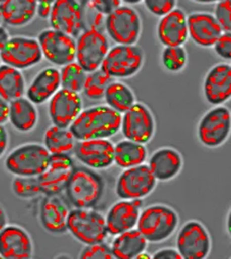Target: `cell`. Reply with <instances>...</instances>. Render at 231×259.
Wrapping results in <instances>:
<instances>
[{"label": "cell", "mask_w": 231, "mask_h": 259, "mask_svg": "<svg viewBox=\"0 0 231 259\" xmlns=\"http://www.w3.org/2000/svg\"><path fill=\"white\" fill-rule=\"evenodd\" d=\"M50 157V153L43 145L28 143L10 152L4 166L14 176L38 177L48 167Z\"/></svg>", "instance_id": "4"}, {"label": "cell", "mask_w": 231, "mask_h": 259, "mask_svg": "<svg viewBox=\"0 0 231 259\" xmlns=\"http://www.w3.org/2000/svg\"><path fill=\"white\" fill-rule=\"evenodd\" d=\"M75 167L70 156L51 155L48 167L37 177L42 194L58 195L65 191Z\"/></svg>", "instance_id": "16"}, {"label": "cell", "mask_w": 231, "mask_h": 259, "mask_svg": "<svg viewBox=\"0 0 231 259\" xmlns=\"http://www.w3.org/2000/svg\"><path fill=\"white\" fill-rule=\"evenodd\" d=\"M154 259H182L181 255L177 252V249L163 248L156 251L153 254Z\"/></svg>", "instance_id": "44"}, {"label": "cell", "mask_w": 231, "mask_h": 259, "mask_svg": "<svg viewBox=\"0 0 231 259\" xmlns=\"http://www.w3.org/2000/svg\"><path fill=\"white\" fill-rule=\"evenodd\" d=\"M61 88L59 70L55 67H48L40 70L31 81L25 94L34 105H42Z\"/></svg>", "instance_id": "26"}, {"label": "cell", "mask_w": 231, "mask_h": 259, "mask_svg": "<svg viewBox=\"0 0 231 259\" xmlns=\"http://www.w3.org/2000/svg\"><path fill=\"white\" fill-rule=\"evenodd\" d=\"M67 231L84 245L105 242L108 235L105 217L93 208L70 210Z\"/></svg>", "instance_id": "5"}, {"label": "cell", "mask_w": 231, "mask_h": 259, "mask_svg": "<svg viewBox=\"0 0 231 259\" xmlns=\"http://www.w3.org/2000/svg\"><path fill=\"white\" fill-rule=\"evenodd\" d=\"M156 33L160 43L166 47H183L188 39L187 14L176 8L157 23Z\"/></svg>", "instance_id": "23"}, {"label": "cell", "mask_w": 231, "mask_h": 259, "mask_svg": "<svg viewBox=\"0 0 231 259\" xmlns=\"http://www.w3.org/2000/svg\"><path fill=\"white\" fill-rule=\"evenodd\" d=\"M77 140L69 128L52 125L43 135V146L50 155L70 156L75 148Z\"/></svg>", "instance_id": "32"}, {"label": "cell", "mask_w": 231, "mask_h": 259, "mask_svg": "<svg viewBox=\"0 0 231 259\" xmlns=\"http://www.w3.org/2000/svg\"><path fill=\"white\" fill-rule=\"evenodd\" d=\"M215 54L225 60H231V32H223L213 46Z\"/></svg>", "instance_id": "41"}, {"label": "cell", "mask_w": 231, "mask_h": 259, "mask_svg": "<svg viewBox=\"0 0 231 259\" xmlns=\"http://www.w3.org/2000/svg\"><path fill=\"white\" fill-rule=\"evenodd\" d=\"M2 22V19H1V14H0V22Z\"/></svg>", "instance_id": "50"}, {"label": "cell", "mask_w": 231, "mask_h": 259, "mask_svg": "<svg viewBox=\"0 0 231 259\" xmlns=\"http://www.w3.org/2000/svg\"><path fill=\"white\" fill-rule=\"evenodd\" d=\"M8 224V217L3 206L0 205V231Z\"/></svg>", "instance_id": "48"}, {"label": "cell", "mask_w": 231, "mask_h": 259, "mask_svg": "<svg viewBox=\"0 0 231 259\" xmlns=\"http://www.w3.org/2000/svg\"><path fill=\"white\" fill-rule=\"evenodd\" d=\"M9 120V103L0 97V125H3Z\"/></svg>", "instance_id": "46"}, {"label": "cell", "mask_w": 231, "mask_h": 259, "mask_svg": "<svg viewBox=\"0 0 231 259\" xmlns=\"http://www.w3.org/2000/svg\"><path fill=\"white\" fill-rule=\"evenodd\" d=\"M0 65H1V60H0Z\"/></svg>", "instance_id": "51"}, {"label": "cell", "mask_w": 231, "mask_h": 259, "mask_svg": "<svg viewBox=\"0 0 231 259\" xmlns=\"http://www.w3.org/2000/svg\"><path fill=\"white\" fill-rule=\"evenodd\" d=\"M60 85L70 92H82L87 73L76 61L65 65L59 70Z\"/></svg>", "instance_id": "34"}, {"label": "cell", "mask_w": 231, "mask_h": 259, "mask_svg": "<svg viewBox=\"0 0 231 259\" xmlns=\"http://www.w3.org/2000/svg\"><path fill=\"white\" fill-rule=\"evenodd\" d=\"M9 145V134L3 125H0V157L5 154Z\"/></svg>", "instance_id": "45"}, {"label": "cell", "mask_w": 231, "mask_h": 259, "mask_svg": "<svg viewBox=\"0 0 231 259\" xmlns=\"http://www.w3.org/2000/svg\"><path fill=\"white\" fill-rule=\"evenodd\" d=\"M0 258H1V256H0Z\"/></svg>", "instance_id": "52"}, {"label": "cell", "mask_w": 231, "mask_h": 259, "mask_svg": "<svg viewBox=\"0 0 231 259\" xmlns=\"http://www.w3.org/2000/svg\"><path fill=\"white\" fill-rule=\"evenodd\" d=\"M145 9L151 14L157 17H164L176 9V0H145Z\"/></svg>", "instance_id": "40"}, {"label": "cell", "mask_w": 231, "mask_h": 259, "mask_svg": "<svg viewBox=\"0 0 231 259\" xmlns=\"http://www.w3.org/2000/svg\"><path fill=\"white\" fill-rule=\"evenodd\" d=\"M157 181L148 165L142 164L125 168L116 183V194L120 199H143L153 193Z\"/></svg>", "instance_id": "10"}, {"label": "cell", "mask_w": 231, "mask_h": 259, "mask_svg": "<svg viewBox=\"0 0 231 259\" xmlns=\"http://www.w3.org/2000/svg\"><path fill=\"white\" fill-rule=\"evenodd\" d=\"M127 140L142 145L149 143L156 132V120L149 108L143 103L134 105L121 114L120 130Z\"/></svg>", "instance_id": "11"}, {"label": "cell", "mask_w": 231, "mask_h": 259, "mask_svg": "<svg viewBox=\"0 0 231 259\" xmlns=\"http://www.w3.org/2000/svg\"><path fill=\"white\" fill-rule=\"evenodd\" d=\"M49 22L51 29L76 39L84 30L82 4L77 0H56Z\"/></svg>", "instance_id": "15"}, {"label": "cell", "mask_w": 231, "mask_h": 259, "mask_svg": "<svg viewBox=\"0 0 231 259\" xmlns=\"http://www.w3.org/2000/svg\"><path fill=\"white\" fill-rule=\"evenodd\" d=\"M163 67L169 72H179L186 67L188 54L183 47H166L162 50Z\"/></svg>", "instance_id": "36"}, {"label": "cell", "mask_w": 231, "mask_h": 259, "mask_svg": "<svg viewBox=\"0 0 231 259\" xmlns=\"http://www.w3.org/2000/svg\"><path fill=\"white\" fill-rule=\"evenodd\" d=\"M36 0H4L0 2L2 22L11 27H22L36 15Z\"/></svg>", "instance_id": "27"}, {"label": "cell", "mask_w": 231, "mask_h": 259, "mask_svg": "<svg viewBox=\"0 0 231 259\" xmlns=\"http://www.w3.org/2000/svg\"><path fill=\"white\" fill-rule=\"evenodd\" d=\"M73 154L91 169H105L114 164V144L108 139L77 141Z\"/></svg>", "instance_id": "17"}, {"label": "cell", "mask_w": 231, "mask_h": 259, "mask_svg": "<svg viewBox=\"0 0 231 259\" xmlns=\"http://www.w3.org/2000/svg\"><path fill=\"white\" fill-rule=\"evenodd\" d=\"M88 3L97 11L104 14L105 16L108 15L111 11L121 5V1H102V0H96V1H88Z\"/></svg>", "instance_id": "42"}, {"label": "cell", "mask_w": 231, "mask_h": 259, "mask_svg": "<svg viewBox=\"0 0 231 259\" xmlns=\"http://www.w3.org/2000/svg\"><path fill=\"white\" fill-rule=\"evenodd\" d=\"M148 242L137 229H131L115 236L110 247L114 258L134 259L146 251Z\"/></svg>", "instance_id": "29"}, {"label": "cell", "mask_w": 231, "mask_h": 259, "mask_svg": "<svg viewBox=\"0 0 231 259\" xmlns=\"http://www.w3.org/2000/svg\"><path fill=\"white\" fill-rule=\"evenodd\" d=\"M53 2L51 0H41L37 1V7H36V15L40 17L41 19H49L50 13L52 11Z\"/></svg>", "instance_id": "43"}, {"label": "cell", "mask_w": 231, "mask_h": 259, "mask_svg": "<svg viewBox=\"0 0 231 259\" xmlns=\"http://www.w3.org/2000/svg\"><path fill=\"white\" fill-rule=\"evenodd\" d=\"M80 94L60 88L49 103V115L51 122L60 128H70L82 109Z\"/></svg>", "instance_id": "18"}, {"label": "cell", "mask_w": 231, "mask_h": 259, "mask_svg": "<svg viewBox=\"0 0 231 259\" xmlns=\"http://www.w3.org/2000/svg\"><path fill=\"white\" fill-rule=\"evenodd\" d=\"M113 81L114 79L110 76L98 69L87 73L82 92L91 100H100L104 98L107 88Z\"/></svg>", "instance_id": "35"}, {"label": "cell", "mask_w": 231, "mask_h": 259, "mask_svg": "<svg viewBox=\"0 0 231 259\" xmlns=\"http://www.w3.org/2000/svg\"><path fill=\"white\" fill-rule=\"evenodd\" d=\"M105 29L117 45H135L141 36L142 20L132 7L120 5L106 16Z\"/></svg>", "instance_id": "7"}, {"label": "cell", "mask_w": 231, "mask_h": 259, "mask_svg": "<svg viewBox=\"0 0 231 259\" xmlns=\"http://www.w3.org/2000/svg\"><path fill=\"white\" fill-rule=\"evenodd\" d=\"M9 120L20 133H29L36 127L37 108L26 97H21L9 103Z\"/></svg>", "instance_id": "28"}, {"label": "cell", "mask_w": 231, "mask_h": 259, "mask_svg": "<svg viewBox=\"0 0 231 259\" xmlns=\"http://www.w3.org/2000/svg\"><path fill=\"white\" fill-rule=\"evenodd\" d=\"M205 100L213 106H221L231 97V66L222 62L213 66L204 77Z\"/></svg>", "instance_id": "20"}, {"label": "cell", "mask_w": 231, "mask_h": 259, "mask_svg": "<svg viewBox=\"0 0 231 259\" xmlns=\"http://www.w3.org/2000/svg\"><path fill=\"white\" fill-rule=\"evenodd\" d=\"M37 41L43 58L55 66L63 67L75 61V38L53 29H47L39 33Z\"/></svg>", "instance_id": "14"}, {"label": "cell", "mask_w": 231, "mask_h": 259, "mask_svg": "<svg viewBox=\"0 0 231 259\" xmlns=\"http://www.w3.org/2000/svg\"><path fill=\"white\" fill-rule=\"evenodd\" d=\"M142 199H120L110 206L106 219L108 234L117 236L134 229L140 216Z\"/></svg>", "instance_id": "21"}, {"label": "cell", "mask_w": 231, "mask_h": 259, "mask_svg": "<svg viewBox=\"0 0 231 259\" xmlns=\"http://www.w3.org/2000/svg\"><path fill=\"white\" fill-rule=\"evenodd\" d=\"M214 17L224 32H231L230 0H221L215 4Z\"/></svg>", "instance_id": "39"}, {"label": "cell", "mask_w": 231, "mask_h": 259, "mask_svg": "<svg viewBox=\"0 0 231 259\" xmlns=\"http://www.w3.org/2000/svg\"><path fill=\"white\" fill-rule=\"evenodd\" d=\"M178 223L179 218L172 207L156 204L141 211L136 229L148 243H162L176 232Z\"/></svg>", "instance_id": "3"}, {"label": "cell", "mask_w": 231, "mask_h": 259, "mask_svg": "<svg viewBox=\"0 0 231 259\" xmlns=\"http://www.w3.org/2000/svg\"><path fill=\"white\" fill-rule=\"evenodd\" d=\"M11 188L13 193L22 199H31L42 194L37 177L15 176Z\"/></svg>", "instance_id": "37"}, {"label": "cell", "mask_w": 231, "mask_h": 259, "mask_svg": "<svg viewBox=\"0 0 231 259\" xmlns=\"http://www.w3.org/2000/svg\"><path fill=\"white\" fill-rule=\"evenodd\" d=\"M176 245L183 259H204L209 255L212 244L204 224L192 220L185 222L177 232Z\"/></svg>", "instance_id": "12"}, {"label": "cell", "mask_w": 231, "mask_h": 259, "mask_svg": "<svg viewBox=\"0 0 231 259\" xmlns=\"http://www.w3.org/2000/svg\"><path fill=\"white\" fill-rule=\"evenodd\" d=\"M33 254V243L22 227L7 224L0 231V256L5 259H29Z\"/></svg>", "instance_id": "19"}, {"label": "cell", "mask_w": 231, "mask_h": 259, "mask_svg": "<svg viewBox=\"0 0 231 259\" xmlns=\"http://www.w3.org/2000/svg\"><path fill=\"white\" fill-rule=\"evenodd\" d=\"M230 129V110L223 105L215 106L200 119L197 136L204 146L215 148L226 143Z\"/></svg>", "instance_id": "9"}, {"label": "cell", "mask_w": 231, "mask_h": 259, "mask_svg": "<svg viewBox=\"0 0 231 259\" xmlns=\"http://www.w3.org/2000/svg\"><path fill=\"white\" fill-rule=\"evenodd\" d=\"M147 156L145 145L133 141L124 139L114 145V163L124 169L145 164Z\"/></svg>", "instance_id": "30"}, {"label": "cell", "mask_w": 231, "mask_h": 259, "mask_svg": "<svg viewBox=\"0 0 231 259\" xmlns=\"http://www.w3.org/2000/svg\"><path fill=\"white\" fill-rule=\"evenodd\" d=\"M147 165L157 182H168L181 171L182 156L172 147H161L151 155Z\"/></svg>", "instance_id": "25"}, {"label": "cell", "mask_w": 231, "mask_h": 259, "mask_svg": "<svg viewBox=\"0 0 231 259\" xmlns=\"http://www.w3.org/2000/svg\"><path fill=\"white\" fill-rule=\"evenodd\" d=\"M43 55L37 39L26 36L10 37L0 51V60L17 70L30 69L40 63Z\"/></svg>", "instance_id": "13"}, {"label": "cell", "mask_w": 231, "mask_h": 259, "mask_svg": "<svg viewBox=\"0 0 231 259\" xmlns=\"http://www.w3.org/2000/svg\"><path fill=\"white\" fill-rule=\"evenodd\" d=\"M145 258H151V255L149 254H147L146 252H143V253H141V254H138L137 256H136V259H145Z\"/></svg>", "instance_id": "49"}, {"label": "cell", "mask_w": 231, "mask_h": 259, "mask_svg": "<svg viewBox=\"0 0 231 259\" xmlns=\"http://www.w3.org/2000/svg\"><path fill=\"white\" fill-rule=\"evenodd\" d=\"M24 76L21 70L8 65H0V97L11 103L24 96L26 91Z\"/></svg>", "instance_id": "31"}, {"label": "cell", "mask_w": 231, "mask_h": 259, "mask_svg": "<svg viewBox=\"0 0 231 259\" xmlns=\"http://www.w3.org/2000/svg\"><path fill=\"white\" fill-rule=\"evenodd\" d=\"M70 208L64 200L56 195H47L42 201L39 219L43 229L52 234L67 232V221Z\"/></svg>", "instance_id": "24"}, {"label": "cell", "mask_w": 231, "mask_h": 259, "mask_svg": "<svg viewBox=\"0 0 231 259\" xmlns=\"http://www.w3.org/2000/svg\"><path fill=\"white\" fill-rule=\"evenodd\" d=\"M79 257L81 259H113L114 255L110 245L102 242L85 245Z\"/></svg>", "instance_id": "38"}, {"label": "cell", "mask_w": 231, "mask_h": 259, "mask_svg": "<svg viewBox=\"0 0 231 259\" xmlns=\"http://www.w3.org/2000/svg\"><path fill=\"white\" fill-rule=\"evenodd\" d=\"M104 99L108 108L119 114L125 113L136 103L134 93L130 87L115 80L107 88Z\"/></svg>", "instance_id": "33"}, {"label": "cell", "mask_w": 231, "mask_h": 259, "mask_svg": "<svg viewBox=\"0 0 231 259\" xmlns=\"http://www.w3.org/2000/svg\"><path fill=\"white\" fill-rule=\"evenodd\" d=\"M188 35L202 48H213L223 30L214 15L205 11H194L187 16Z\"/></svg>", "instance_id": "22"}, {"label": "cell", "mask_w": 231, "mask_h": 259, "mask_svg": "<svg viewBox=\"0 0 231 259\" xmlns=\"http://www.w3.org/2000/svg\"><path fill=\"white\" fill-rule=\"evenodd\" d=\"M9 39H10L9 32L6 30L4 26H2L0 24V51L5 47V45L9 41Z\"/></svg>", "instance_id": "47"}, {"label": "cell", "mask_w": 231, "mask_h": 259, "mask_svg": "<svg viewBox=\"0 0 231 259\" xmlns=\"http://www.w3.org/2000/svg\"><path fill=\"white\" fill-rule=\"evenodd\" d=\"M145 55L136 45H116L109 49L100 70L112 79H126L137 74L144 66Z\"/></svg>", "instance_id": "6"}, {"label": "cell", "mask_w": 231, "mask_h": 259, "mask_svg": "<svg viewBox=\"0 0 231 259\" xmlns=\"http://www.w3.org/2000/svg\"><path fill=\"white\" fill-rule=\"evenodd\" d=\"M105 183L102 177L87 167H75L65 192L74 208H93L102 198Z\"/></svg>", "instance_id": "2"}, {"label": "cell", "mask_w": 231, "mask_h": 259, "mask_svg": "<svg viewBox=\"0 0 231 259\" xmlns=\"http://www.w3.org/2000/svg\"><path fill=\"white\" fill-rule=\"evenodd\" d=\"M121 114L106 105L82 110L70 125V132L77 141L108 139L120 130Z\"/></svg>", "instance_id": "1"}, {"label": "cell", "mask_w": 231, "mask_h": 259, "mask_svg": "<svg viewBox=\"0 0 231 259\" xmlns=\"http://www.w3.org/2000/svg\"><path fill=\"white\" fill-rule=\"evenodd\" d=\"M107 35L103 31L84 29L76 39V62L86 73L100 69L109 50Z\"/></svg>", "instance_id": "8"}]
</instances>
